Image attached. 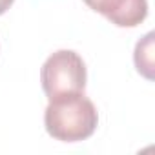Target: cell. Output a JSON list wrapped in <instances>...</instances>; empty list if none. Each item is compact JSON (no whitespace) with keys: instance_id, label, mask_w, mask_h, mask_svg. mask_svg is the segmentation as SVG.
I'll return each instance as SVG.
<instances>
[{"instance_id":"3","label":"cell","mask_w":155,"mask_h":155,"mask_svg":"<svg viewBox=\"0 0 155 155\" xmlns=\"http://www.w3.org/2000/svg\"><path fill=\"white\" fill-rule=\"evenodd\" d=\"M84 4L119 28H135L148 17L146 0H84Z\"/></svg>"},{"instance_id":"4","label":"cell","mask_w":155,"mask_h":155,"mask_svg":"<svg viewBox=\"0 0 155 155\" xmlns=\"http://www.w3.org/2000/svg\"><path fill=\"white\" fill-rule=\"evenodd\" d=\"M133 60L137 71L148 81H153V33H148L137 42Z\"/></svg>"},{"instance_id":"1","label":"cell","mask_w":155,"mask_h":155,"mask_svg":"<svg viewBox=\"0 0 155 155\" xmlns=\"http://www.w3.org/2000/svg\"><path fill=\"white\" fill-rule=\"evenodd\" d=\"M99 124L95 104L82 91H69L49 99L44 111L46 131L64 142H79L93 135Z\"/></svg>"},{"instance_id":"2","label":"cell","mask_w":155,"mask_h":155,"mask_svg":"<svg viewBox=\"0 0 155 155\" xmlns=\"http://www.w3.org/2000/svg\"><path fill=\"white\" fill-rule=\"evenodd\" d=\"M40 82L48 99L69 91H84L86 64L82 57L71 49L55 51L40 69Z\"/></svg>"},{"instance_id":"5","label":"cell","mask_w":155,"mask_h":155,"mask_svg":"<svg viewBox=\"0 0 155 155\" xmlns=\"http://www.w3.org/2000/svg\"><path fill=\"white\" fill-rule=\"evenodd\" d=\"M15 0H0V15H4L11 6H13Z\"/></svg>"}]
</instances>
